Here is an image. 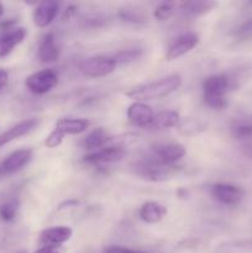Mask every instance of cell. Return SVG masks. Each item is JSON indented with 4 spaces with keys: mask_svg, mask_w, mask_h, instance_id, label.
Returning <instances> with one entry per match:
<instances>
[{
    "mask_svg": "<svg viewBox=\"0 0 252 253\" xmlns=\"http://www.w3.org/2000/svg\"><path fill=\"white\" fill-rule=\"evenodd\" d=\"M173 173L172 166H166L158 162L157 160H150L142 162L138 167V174L142 175L145 179L152 180V182H160L165 180Z\"/></svg>",
    "mask_w": 252,
    "mask_h": 253,
    "instance_id": "9c48e42d",
    "label": "cell"
},
{
    "mask_svg": "<svg viewBox=\"0 0 252 253\" xmlns=\"http://www.w3.org/2000/svg\"><path fill=\"white\" fill-rule=\"evenodd\" d=\"M138 215L142 221L147 222V224H156L167 215V208L161 205L160 203L147 202L140 208Z\"/></svg>",
    "mask_w": 252,
    "mask_h": 253,
    "instance_id": "e0dca14e",
    "label": "cell"
},
{
    "mask_svg": "<svg viewBox=\"0 0 252 253\" xmlns=\"http://www.w3.org/2000/svg\"><path fill=\"white\" fill-rule=\"evenodd\" d=\"M26 37V30L24 27H11L4 30L0 34V57H5L21 43Z\"/></svg>",
    "mask_w": 252,
    "mask_h": 253,
    "instance_id": "8fae6325",
    "label": "cell"
},
{
    "mask_svg": "<svg viewBox=\"0 0 252 253\" xmlns=\"http://www.w3.org/2000/svg\"><path fill=\"white\" fill-rule=\"evenodd\" d=\"M16 253H26L25 251H20V252H16Z\"/></svg>",
    "mask_w": 252,
    "mask_h": 253,
    "instance_id": "1f68e13d",
    "label": "cell"
},
{
    "mask_svg": "<svg viewBox=\"0 0 252 253\" xmlns=\"http://www.w3.org/2000/svg\"><path fill=\"white\" fill-rule=\"evenodd\" d=\"M7 82H9V73L5 69L0 68V90L6 85Z\"/></svg>",
    "mask_w": 252,
    "mask_h": 253,
    "instance_id": "f546056e",
    "label": "cell"
},
{
    "mask_svg": "<svg viewBox=\"0 0 252 253\" xmlns=\"http://www.w3.org/2000/svg\"><path fill=\"white\" fill-rule=\"evenodd\" d=\"M230 88V81L224 74L209 76L203 82V99L205 105L211 109H222L226 105L227 90Z\"/></svg>",
    "mask_w": 252,
    "mask_h": 253,
    "instance_id": "7a4b0ae2",
    "label": "cell"
},
{
    "mask_svg": "<svg viewBox=\"0 0 252 253\" xmlns=\"http://www.w3.org/2000/svg\"><path fill=\"white\" fill-rule=\"evenodd\" d=\"M63 138H64L63 133H61L59 131H57L56 128H54V130L46 137L44 145H46L48 148H56L61 145Z\"/></svg>",
    "mask_w": 252,
    "mask_h": 253,
    "instance_id": "484cf974",
    "label": "cell"
},
{
    "mask_svg": "<svg viewBox=\"0 0 252 253\" xmlns=\"http://www.w3.org/2000/svg\"><path fill=\"white\" fill-rule=\"evenodd\" d=\"M212 197L225 205H235L241 200L242 192L240 188L226 183H217L211 188Z\"/></svg>",
    "mask_w": 252,
    "mask_h": 253,
    "instance_id": "4fadbf2b",
    "label": "cell"
},
{
    "mask_svg": "<svg viewBox=\"0 0 252 253\" xmlns=\"http://www.w3.org/2000/svg\"><path fill=\"white\" fill-rule=\"evenodd\" d=\"M57 82H58V76L56 72L52 69H43L27 77L25 85L31 93L42 95L53 89L57 85Z\"/></svg>",
    "mask_w": 252,
    "mask_h": 253,
    "instance_id": "277c9868",
    "label": "cell"
},
{
    "mask_svg": "<svg viewBox=\"0 0 252 253\" xmlns=\"http://www.w3.org/2000/svg\"><path fill=\"white\" fill-rule=\"evenodd\" d=\"M179 130L183 135L189 136V131H192L190 135H194L198 131L204 130V125H202V124H199L195 120H188L187 123H184L183 125H179Z\"/></svg>",
    "mask_w": 252,
    "mask_h": 253,
    "instance_id": "d4e9b609",
    "label": "cell"
},
{
    "mask_svg": "<svg viewBox=\"0 0 252 253\" xmlns=\"http://www.w3.org/2000/svg\"><path fill=\"white\" fill-rule=\"evenodd\" d=\"M141 54H142V51L140 48H128L119 52L114 57V59L116 61V64H127L140 58Z\"/></svg>",
    "mask_w": 252,
    "mask_h": 253,
    "instance_id": "cb8c5ba5",
    "label": "cell"
},
{
    "mask_svg": "<svg viewBox=\"0 0 252 253\" xmlns=\"http://www.w3.org/2000/svg\"><path fill=\"white\" fill-rule=\"evenodd\" d=\"M20 202L16 198L6 200L0 205V220L4 222H10L16 217L19 211Z\"/></svg>",
    "mask_w": 252,
    "mask_h": 253,
    "instance_id": "7402d4cb",
    "label": "cell"
},
{
    "mask_svg": "<svg viewBox=\"0 0 252 253\" xmlns=\"http://www.w3.org/2000/svg\"><path fill=\"white\" fill-rule=\"evenodd\" d=\"M153 113L152 108L150 105L141 101H135L131 104L127 109V118L133 125L140 126V127H148L150 128L151 123L153 120Z\"/></svg>",
    "mask_w": 252,
    "mask_h": 253,
    "instance_id": "30bf717a",
    "label": "cell"
},
{
    "mask_svg": "<svg viewBox=\"0 0 252 253\" xmlns=\"http://www.w3.org/2000/svg\"><path fill=\"white\" fill-rule=\"evenodd\" d=\"M111 137L108 135L103 127H98L95 130L91 131L88 136L83 140V147L86 150H101V148L106 147L109 142H110Z\"/></svg>",
    "mask_w": 252,
    "mask_h": 253,
    "instance_id": "44dd1931",
    "label": "cell"
},
{
    "mask_svg": "<svg viewBox=\"0 0 252 253\" xmlns=\"http://www.w3.org/2000/svg\"><path fill=\"white\" fill-rule=\"evenodd\" d=\"M153 158L162 165L172 166L187 155V150L180 143H163L153 148Z\"/></svg>",
    "mask_w": 252,
    "mask_h": 253,
    "instance_id": "52a82bcc",
    "label": "cell"
},
{
    "mask_svg": "<svg viewBox=\"0 0 252 253\" xmlns=\"http://www.w3.org/2000/svg\"><path fill=\"white\" fill-rule=\"evenodd\" d=\"M180 116L177 111L167 110L161 111V113L155 114L153 120L151 123L150 128H156V130H163V128H170L179 126Z\"/></svg>",
    "mask_w": 252,
    "mask_h": 253,
    "instance_id": "ffe728a7",
    "label": "cell"
},
{
    "mask_svg": "<svg viewBox=\"0 0 252 253\" xmlns=\"http://www.w3.org/2000/svg\"><path fill=\"white\" fill-rule=\"evenodd\" d=\"M182 11L188 17H199L208 14L212 7L216 6V2L210 0H192V1L182 2Z\"/></svg>",
    "mask_w": 252,
    "mask_h": 253,
    "instance_id": "ac0fdd59",
    "label": "cell"
},
{
    "mask_svg": "<svg viewBox=\"0 0 252 253\" xmlns=\"http://www.w3.org/2000/svg\"><path fill=\"white\" fill-rule=\"evenodd\" d=\"M198 44H199V37H198V35L193 34V32L180 35V36H178L177 39L173 41V43L168 47L166 59H167L168 62L178 59L179 57L184 56L185 53L192 51L193 48H195Z\"/></svg>",
    "mask_w": 252,
    "mask_h": 253,
    "instance_id": "8992f818",
    "label": "cell"
},
{
    "mask_svg": "<svg viewBox=\"0 0 252 253\" xmlns=\"http://www.w3.org/2000/svg\"><path fill=\"white\" fill-rule=\"evenodd\" d=\"M71 227L68 226H56L44 230L40 236V244L42 246H57L59 247L64 242L69 241L72 237Z\"/></svg>",
    "mask_w": 252,
    "mask_h": 253,
    "instance_id": "7c38bea8",
    "label": "cell"
},
{
    "mask_svg": "<svg viewBox=\"0 0 252 253\" xmlns=\"http://www.w3.org/2000/svg\"><path fill=\"white\" fill-rule=\"evenodd\" d=\"M104 253H145V252L126 249V247H121V246H109L108 249H105Z\"/></svg>",
    "mask_w": 252,
    "mask_h": 253,
    "instance_id": "83f0119b",
    "label": "cell"
},
{
    "mask_svg": "<svg viewBox=\"0 0 252 253\" xmlns=\"http://www.w3.org/2000/svg\"><path fill=\"white\" fill-rule=\"evenodd\" d=\"M32 158V151L30 148H22L10 153L1 163H0V180L15 174L26 165H29Z\"/></svg>",
    "mask_w": 252,
    "mask_h": 253,
    "instance_id": "5b68a950",
    "label": "cell"
},
{
    "mask_svg": "<svg viewBox=\"0 0 252 253\" xmlns=\"http://www.w3.org/2000/svg\"><path fill=\"white\" fill-rule=\"evenodd\" d=\"M37 125H39V120L37 119H27V120L21 121V123L16 124L15 126L10 127L9 130L5 131V132H2L0 135V148L2 146L7 145L9 142H11V141L30 133L32 130L36 128Z\"/></svg>",
    "mask_w": 252,
    "mask_h": 253,
    "instance_id": "5bb4252c",
    "label": "cell"
},
{
    "mask_svg": "<svg viewBox=\"0 0 252 253\" xmlns=\"http://www.w3.org/2000/svg\"><path fill=\"white\" fill-rule=\"evenodd\" d=\"M180 85H182V78L178 74H172V76L165 77L158 81L135 86L130 91H127L126 95L142 103V101L156 100V99L168 96L169 94L178 90Z\"/></svg>",
    "mask_w": 252,
    "mask_h": 253,
    "instance_id": "6da1fadb",
    "label": "cell"
},
{
    "mask_svg": "<svg viewBox=\"0 0 252 253\" xmlns=\"http://www.w3.org/2000/svg\"><path fill=\"white\" fill-rule=\"evenodd\" d=\"M125 156V150L121 146H106L101 150L94 151L84 156L83 161L89 165H105V163L118 162Z\"/></svg>",
    "mask_w": 252,
    "mask_h": 253,
    "instance_id": "ba28073f",
    "label": "cell"
},
{
    "mask_svg": "<svg viewBox=\"0 0 252 253\" xmlns=\"http://www.w3.org/2000/svg\"><path fill=\"white\" fill-rule=\"evenodd\" d=\"M90 123L85 119H61L56 124V130L66 135H79L89 127Z\"/></svg>",
    "mask_w": 252,
    "mask_h": 253,
    "instance_id": "d6986e66",
    "label": "cell"
},
{
    "mask_svg": "<svg viewBox=\"0 0 252 253\" xmlns=\"http://www.w3.org/2000/svg\"><path fill=\"white\" fill-rule=\"evenodd\" d=\"M120 17L124 20V21L133 22V24H138V22H142V17L137 14L133 10H121Z\"/></svg>",
    "mask_w": 252,
    "mask_h": 253,
    "instance_id": "4316f807",
    "label": "cell"
},
{
    "mask_svg": "<svg viewBox=\"0 0 252 253\" xmlns=\"http://www.w3.org/2000/svg\"><path fill=\"white\" fill-rule=\"evenodd\" d=\"M58 2L42 1L36 6L34 11V21L36 26L47 27L52 24L58 14Z\"/></svg>",
    "mask_w": 252,
    "mask_h": 253,
    "instance_id": "9a60e30c",
    "label": "cell"
},
{
    "mask_svg": "<svg viewBox=\"0 0 252 253\" xmlns=\"http://www.w3.org/2000/svg\"><path fill=\"white\" fill-rule=\"evenodd\" d=\"M34 253H62V250L57 246H42Z\"/></svg>",
    "mask_w": 252,
    "mask_h": 253,
    "instance_id": "f1b7e54d",
    "label": "cell"
},
{
    "mask_svg": "<svg viewBox=\"0 0 252 253\" xmlns=\"http://www.w3.org/2000/svg\"><path fill=\"white\" fill-rule=\"evenodd\" d=\"M59 49L52 34H47L39 46V59L42 63H53L58 59Z\"/></svg>",
    "mask_w": 252,
    "mask_h": 253,
    "instance_id": "2e32d148",
    "label": "cell"
},
{
    "mask_svg": "<svg viewBox=\"0 0 252 253\" xmlns=\"http://www.w3.org/2000/svg\"><path fill=\"white\" fill-rule=\"evenodd\" d=\"M116 61L114 57L94 56L84 59L79 64V71L88 78H101L113 73L116 69Z\"/></svg>",
    "mask_w": 252,
    "mask_h": 253,
    "instance_id": "3957f363",
    "label": "cell"
},
{
    "mask_svg": "<svg viewBox=\"0 0 252 253\" xmlns=\"http://www.w3.org/2000/svg\"><path fill=\"white\" fill-rule=\"evenodd\" d=\"M2 14H4V6H2V4L0 2V17L2 16Z\"/></svg>",
    "mask_w": 252,
    "mask_h": 253,
    "instance_id": "4dcf8cb0",
    "label": "cell"
},
{
    "mask_svg": "<svg viewBox=\"0 0 252 253\" xmlns=\"http://www.w3.org/2000/svg\"><path fill=\"white\" fill-rule=\"evenodd\" d=\"M174 9L175 4L173 1L160 2V4L155 7L153 16H155V19L158 20V21H167V20L173 15Z\"/></svg>",
    "mask_w": 252,
    "mask_h": 253,
    "instance_id": "603a6c76",
    "label": "cell"
}]
</instances>
